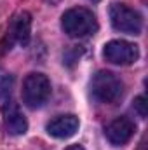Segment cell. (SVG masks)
Returning <instances> with one entry per match:
<instances>
[{"label": "cell", "instance_id": "obj_1", "mask_svg": "<svg viewBox=\"0 0 148 150\" xmlns=\"http://www.w3.org/2000/svg\"><path fill=\"white\" fill-rule=\"evenodd\" d=\"M61 28L68 37H85L89 33H94L98 28L94 14L85 7H73L68 9L61 16Z\"/></svg>", "mask_w": 148, "mask_h": 150}, {"label": "cell", "instance_id": "obj_2", "mask_svg": "<svg viewBox=\"0 0 148 150\" xmlns=\"http://www.w3.org/2000/svg\"><path fill=\"white\" fill-rule=\"evenodd\" d=\"M91 91H92V96L98 101L111 105V103H115V101H118L122 98L124 84L115 74L106 72V70H99L92 77Z\"/></svg>", "mask_w": 148, "mask_h": 150}, {"label": "cell", "instance_id": "obj_3", "mask_svg": "<svg viewBox=\"0 0 148 150\" xmlns=\"http://www.w3.org/2000/svg\"><path fill=\"white\" fill-rule=\"evenodd\" d=\"M21 94L28 108H40L51 96V82L44 74H30L23 82Z\"/></svg>", "mask_w": 148, "mask_h": 150}, {"label": "cell", "instance_id": "obj_4", "mask_svg": "<svg viewBox=\"0 0 148 150\" xmlns=\"http://www.w3.org/2000/svg\"><path fill=\"white\" fill-rule=\"evenodd\" d=\"M110 21L115 30L129 35H140L143 28V19L138 11L127 7L125 4H111Z\"/></svg>", "mask_w": 148, "mask_h": 150}, {"label": "cell", "instance_id": "obj_5", "mask_svg": "<svg viewBox=\"0 0 148 150\" xmlns=\"http://www.w3.org/2000/svg\"><path fill=\"white\" fill-rule=\"evenodd\" d=\"M103 58L113 65H131L140 58L138 45L127 40H110L103 47Z\"/></svg>", "mask_w": 148, "mask_h": 150}, {"label": "cell", "instance_id": "obj_6", "mask_svg": "<svg viewBox=\"0 0 148 150\" xmlns=\"http://www.w3.org/2000/svg\"><path fill=\"white\" fill-rule=\"evenodd\" d=\"M2 117H4V126L5 131L12 136H21L28 129V122L25 119L23 112L19 110L18 103L11 100V96L2 98Z\"/></svg>", "mask_w": 148, "mask_h": 150}, {"label": "cell", "instance_id": "obj_7", "mask_svg": "<svg viewBox=\"0 0 148 150\" xmlns=\"http://www.w3.org/2000/svg\"><path fill=\"white\" fill-rule=\"evenodd\" d=\"M134 131H136V124L129 117H118V119L111 120L108 124L105 134H106V138H108V142L111 145L118 147V145L127 143L132 138Z\"/></svg>", "mask_w": 148, "mask_h": 150}, {"label": "cell", "instance_id": "obj_8", "mask_svg": "<svg viewBox=\"0 0 148 150\" xmlns=\"http://www.w3.org/2000/svg\"><path fill=\"white\" fill-rule=\"evenodd\" d=\"M30 33H32V16L28 12L18 14L7 32V42H9L7 49H11L12 42H18L19 45H26L30 42Z\"/></svg>", "mask_w": 148, "mask_h": 150}, {"label": "cell", "instance_id": "obj_9", "mask_svg": "<svg viewBox=\"0 0 148 150\" xmlns=\"http://www.w3.org/2000/svg\"><path fill=\"white\" fill-rule=\"evenodd\" d=\"M45 129L54 138H59V140L72 138L78 131V119L75 115H58L45 126Z\"/></svg>", "mask_w": 148, "mask_h": 150}, {"label": "cell", "instance_id": "obj_10", "mask_svg": "<svg viewBox=\"0 0 148 150\" xmlns=\"http://www.w3.org/2000/svg\"><path fill=\"white\" fill-rule=\"evenodd\" d=\"M134 110L140 113L141 119L147 117V100H145V96H138L134 100Z\"/></svg>", "mask_w": 148, "mask_h": 150}, {"label": "cell", "instance_id": "obj_11", "mask_svg": "<svg viewBox=\"0 0 148 150\" xmlns=\"http://www.w3.org/2000/svg\"><path fill=\"white\" fill-rule=\"evenodd\" d=\"M65 150H84V147L82 145H70L68 149H65Z\"/></svg>", "mask_w": 148, "mask_h": 150}]
</instances>
